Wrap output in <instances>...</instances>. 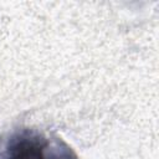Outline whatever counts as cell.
Segmentation results:
<instances>
[{
    "label": "cell",
    "instance_id": "6da1fadb",
    "mask_svg": "<svg viewBox=\"0 0 159 159\" xmlns=\"http://www.w3.org/2000/svg\"><path fill=\"white\" fill-rule=\"evenodd\" d=\"M0 159H80L61 138L30 127H17L0 139Z\"/></svg>",
    "mask_w": 159,
    "mask_h": 159
}]
</instances>
